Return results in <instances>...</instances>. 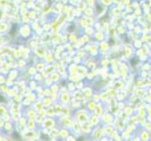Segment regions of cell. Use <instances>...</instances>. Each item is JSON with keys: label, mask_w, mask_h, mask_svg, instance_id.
<instances>
[{"label": "cell", "mask_w": 151, "mask_h": 141, "mask_svg": "<svg viewBox=\"0 0 151 141\" xmlns=\"http://www.w3.org/2000/svg\"><path fill=\"white\" fill-rule=\"evenodd\" d=\"M54 125V122L52 120H44V127H52Z\"/></svg>", "instance_id": "1"}]
</instances>
